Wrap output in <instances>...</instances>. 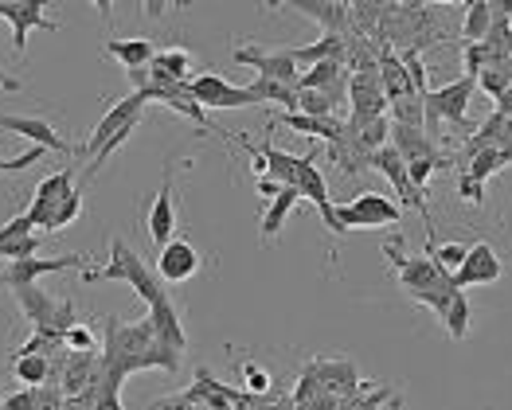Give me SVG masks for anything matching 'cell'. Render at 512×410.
Here are the masks:
<instances>
[{
  "label": "cell",
  "instance_id": "cell-29",
  "mask_svg": "<svg viewBox=\"0 0 512 410\" xmlns=\"http://www.w3.org/2000/svg\"><path fill=\"white\" fill-rule=\"evenodd\" d=\"M387 118H391V125L423 129V122H427V114H423V98H419V94H403V98L387 102Z\"/></svg>",
  "mask_w": 512,
  "mask_h": 410
},
{
  "label": "cell",
  "instance_id": "cell-22",
  "mask_svg": "<svg viewBox=\"0 0 512 410\" xmlns=\"http://www.w3.org/2000/svg\"><path fill=\"white\" fill-rule=\"evenodd\" d=\"M282 125L294 129L298 137L309 141H321V145H333L344 137V118H305V114H282Z\"/></svg>",
  "mask_w": 512,
  "mask_h": 410
},
{
  "label": "cell",
  "instance_id": "cell-40",
  "mask_svg": "<svg viewBox=\"0 0 512 410\" xmlns=\"http://www.w3.org/2000/svg\"><path fill=\"white\" fill-rule=\"evenodd\" d=\"M43 157H47L43 149H28V153H20V157H0V172H24V168L40 164Z\"/></svg>",
  "mask_w": 512,
  "mask_h": 410
},
{
  "label": "cell",
  "instance_id": "cell-18",
  "mask_svg": "<svg viewBox=\"0 0 512 410\" xmlns=\"http://www.w3.org/2000/svg\"><path fill=\"white\" fill-rule=\"evenodd\" d=\"M145 227H149V239L157 246H169L176 239V204H172V168H165V180H161V192L153 196V207L145 215Z\"/></svg>",
  "mask_w": 512,
  "mask_h": 410
},
{
  "label": "cell",
  "instance_id": "cell-30",
  "mask_svg": "<svg viewBox=\"0 0 512 410\" xmlns=\"http://www.w3.org/2000/svg\"><path fill=\"white\" fill-rule=\"evenodd\" d=\"M493 28V4L489 0H470L466 4V43H485Z\"/></svg>",
  "mask_w": 512,
  "mask_h": 410
},
{
  "label": "cell",
  "instance_id": "cell-14",
  "mask_svg": "<svg viewBox=\"0 0 512 410\" xmlns=\"http://www.w3.org/2000/svg\"><path fill=\"white\" fill-rule=\"evenodd\" d=\"M501 274H505V266H501L497 250H493L489 243H473L470 250H466L462 270L450 278V286L466 293L470 286H493V282H501Z\"/></svg>",
  "mask_w": 512,
  "mask_h": 410
},
{
  "label": "cell",
  "instance_id": "cell-42",
  "mask_svg": "<svg viewBox=\"0 0 512 410\" xmlns=\"http://www.w3.org/2000/svg\"><path fill=\"white\" fill-rule=\"evenodd\" d=\"M255 188H258V196H266V200H274V196L282 192V184H278V180H270V176L255 180Z\"/></svg>",
  "mask_w": 512,
  "mask_h": 410
},
{
  "label": "cell",
  "instance_id": "cell-6",
  "mask_svg": "<svg viewBox=\"0 0 512 410\" xmlns=\"http://www.w3.org/2000/svg\"><path fill=\"white\" fill-rule=\"evenodd\" d=\"M0 20L12 24V51L24 59L32 32H59L63 24L47 16V4L40 0H0Z\"/></svg>",
  "mask_w": 512,
  "mask_h": 410
},
{
  "label": "cell",
  "instance_id": "cell-27",
  "mask_svg": "<svg viewBox=\"0 0 512 410\" xmlns=\"http://www.w3.org/2000/svg\"><path fill=\"white\" fill-rule=\"evenodd\" d=\"M438 321L446 325V332H450L454 340H466V336H470V321H473L470 297H466V293L458 289V293H454V301H450V309H446V313H442Z\"/></svg>",
  "mask_w": 512,
  "mask_h": 410
},
{
  "label": "cell",
  "instance_id": "cell-24",
  "mask_svg": "<svg viewBox=\"0 0 512 410\" xmlns=\"http://www.w3.org/2000/svg\"><path fill=\"white\" fill-rule=\"evenodd\" d=\"M301 204L298 188H282L274 200H270V207H266V215H262V227H258V235L270 243V239H278L282 235V223L290 219V211Z\"/></svg>",
  "mask_w": 512,
  "mask_h": 410
},
{
  "label": "cell",
  "instance_id": "cell-26",
  "mask_svg": "<svg viewBox=\"0 0 512 410\" xmlns=\"http://www.w3.org/2000/svg\"><path fill=\"white\" fill-rule=\"evenodd\" d=\"M348 79V71H344V63L337 59H329V63H317V67H305L298 79V90H329V86H337V82Z\"/></svg>",
  "mask_w": 512,
  "mask_h": 410
},
{
  "label": "cell",
  "instance_id": "cell-28",
  "mask_svg": "<svg viewBox=\"0 0 512 410\" xmlns=\"http://www.w3.org/2000/svg\"><path fill=\"white\" fill-rule=\"evenodd\" d=\"M12 371L24 387H47L51 383V360L47 356H12Z\"/></svg>",
  "mask_w": 512,
  "mask_h": 410
},
{
  "label": "cell",
  "instance_id": "cell-36",
  "mask_svg": "<svg viewBox=\"0 0 512 410\" xmlns=\"http://www.w3.org/2000/svg\"><path fill=\"white\" fill-rule=\"evenodd\" d=\"M450 164L454 161H450V157H442V153H438V157H427V161H411L407 164V180H411L419 192H427L430 176H434V172H442V168H450Z\"/></svg>",
  "mask_w": 512,
  "mask_h": 410
},
{
  "label": "cell",
  "instance_id": "cell-32",
  "mask_svg": "<svg viewBox=\"0 0 512 410\" xmlns=\"http://www.w3.org/2000/svg\"><path fill=\"white\" fill-rule=\"evenodd\" d=\"M337 98H329L325 90H298V110L294 114H305V118H337Z\"/></svg>",
  "mask_w": 512,
  "mask_h": 410
},
{
  "label": "cell",
  "instance_id": "cell-21",
  "mask_svg": "<svg viewBox=\"0 0 512 410\" xmlns=\"http://www.w3.org/2000/svg\"><path fill=\"white\" fill-rule=\"evenodd\" d=\"M106 55L110 59H118L122 67L129 71H145L149 63H153V55H157V43L145 40V36H129V40H106Z\"/></svg>",
  "mask_w": 512,
  "mask_h": 410
},
{
  "label": "cell",
  "instance_id": "cell-20",
  "mask_svg": "<svg viewBox=\"0 0 512 410\" xmlns=\"http://www.w3.org/2000/svg\"><path fill=\"white\" fill-rule=\"evenodd\" d=\"M387 122H391V118H387ZM391 149L407 164L438 157V145L427 137V129H411V125H391Z\"/></svg>",
  "mask_w": 512,
  "mask_h": 410
},
{
  "label": "cell",
  "instance_id": "cell-11",
  "mask_svg": "<svg viewBox=\"0 0 512 410\" xmlns=\"http://www.w3.org/2000/svg\"><path fill=\"white\" fill-rule=\"evenodd\" d=\"M188 90H192V98L204 110H243V106H255V98H251L247 86H235V82H227L223 75H215V71L196 75V79L188 82Z\"/></svg>",
  "mask_w": 512,
  "mask_h": 410
},
{
  "label": "cell",
  "instance_id": "cell-5",
  "mask_svg": "<svg viewBox=\"0 0 512 410\" xmlns=\"http://www.w3.org/2000/svg\"><path fill=\"white\" fill-rule=\"evenodd\" d=\"M384 258L395 266V274H399V286L407 289V297H419V293H427V289L442 286V282H450L438 266H434V258H430L427 250L423 254H407L399 243H387L384 246Z\"/></svg>",
  "mask_w": 512,
  "mask_h": 410
},
{
  "label": "cell",
  "instance_id": "cell-3",
  "mask_svg": "<svg viewBox=\"0 0 512 410\" xmlns=\"http://www.w3.org/2000/svg\"><path fill=\"white\" fill-rule=\"evenodd\" d=\"M395 223H403V207L391 204L380 192H360L352 204L333 207V235L372 231V227H395Z\"/></svg>",
  "mask_w": 512,
  "mask_h": 410
},
{
  "label": "cell",
  "instance_id": "cell-2",
  "mask_svg": "<svg viewBox=\"0 0 512 410\" xmlns=\"http://www.w3.org/2000/svg\"><path fill=\"white\" fill-rule=\"evenodd\" d=\"M473 90H477V82L470 75H462V79L446 82V86H434L423 94V114H427V137L434 141L438 137V125L450 122L454 129H466V118H470V98Z\"/></svg>",
  "mask_w": 512,
  "mask_h": 410
},
{
  "label": "cell",
  "instance_id": "cell-35",
  "mask_svg": "<svg viewBox=\"0 0 512 410\" xmlns=\"http://www.w3.org/2000/svg\"><path fill=\"white\" fill-rule=\"evenodd\" d=\"M473 82H477V86L497 102V98L512 86V63H493V67H485Z\"/></svg>",
  "mask_w": 512,
  "mask_h": 410
},
{
  "label": "cell",
  "instance_id": "cell-16",
  "mask_svg": "<svg viewBox=\"0 0 512 410\" xmlns=\"http://www.w3.org/2000/svg\"><path fill=\"white\" fill-rule=\"evenodd\" d=\"M43 235H36L32 219L20 211L16 219H8L0 227V262H24V258H36Z\"/></svg>",
  "mask_w": 512,
  "mask_h": 410
},
{
  "label": "cell",
  "instance_id": "cell-37",
  "mask_svg": "<svg viewBox=\"0 0 512 410\" xmlns=\"http://www.w3.org/2000/svg\"><path fill=\"white\" fill-rule=\"evenodd\" d=\"M63 344H67V352H98V344H94V328L83 325V321H79V325L67 328Z\"/></svg>",
  "mask_w": 512,
  "mask_h": 410
},
{
  "label": "cell",
  "instance_id": "cell-1",
  "mask_svg": "<svg viewBox=\"0 0 512 410\" xmlns=\"http://www.w3.org/2000/svg\"><path fill=\"white\" fill-rule=\"evenodd\" d=\"M83 282H126L145 305H149V317H145V325L153 328V336L161 340V344H169L176 348L180 356L188 352V332L180 325V313H176V305H172L169 289L161 286V278H157V270L133 250L126 246L118 235L110 239V262L106 266H90L83 270Z\"/></svg>",
  "mask_w": 512,
  "mask_h": 410
},
{
  "label": "cell",
  "instance_id": "cell-15",
  "mask_svg": "<svg viewBox=\"0 0 512 410\" xmlns=\"http://www.w3.org/2000/svg\"><path fill=\"white\" fill-rule=\"evenodd\" d=\"M298 196L301 200H309V204L321 211V223L333 231V200H329V180H325V172L317 168V149H309V153H301L298 157Z\"/></svg>",
  "mask_w": 512,
  "mask_h": 410
},
{
  "label": "cell",
  "instance_id": "cell-38",
  "mask_svg": "<svg viewBox=\"0 0 512 410\" xmlns=\"http://www.w3.org/2000/svg\"><path fill=\"white\" fill-rule=\"evenodd\" d=\"M243 387L251 391V395H266L270 391V371L262 368V364H243Z\"/></svg>",
  "mask_w": 512,
  "mask_h": 410
},
{
  "label": "cell",
  "instance_id": "cell-41",
  "mask_svg": "<svg viewBox=\"0 0 512 410\" xmlns=\"http://www.w3.org/2000/svg\"><path fill=\"white\" fill-rule=\"evenodd\" d=\"M458 196H462L466 204L481 207L485 204V184H477V180H470V176H458Z\"/></svg>",
  "mask_w": 512,
  "mask_h": 410
},
{
  "label": "cell",
  "instance_id": "cell-31",
  "mask_svg": "<svg viewBox=\"0 0 512 410\" xmlns=\"http://www.w3.org/2000/svg\"><path fill=\"white\" fill-rule=\"evenodd\" d=\"M505 153L501 149H481V153H473L470 161L462 164V176H470V180H477V184H485L493 172H501L505 168Z\"/></svg>",
  "mask_w": 512,
  "mask_h": 410
},
{
  "label": "cell",
  "instance_id": "cell-13",
  "mask_svg": "<svg viewBox=\"0 0 512 410\" xmlns=\"http://www.w3.org/2000/svg\"><path fill=\"white\" fill-rule=\"evenodd\" d=\"M200 266H204V258H200V250L188 243V239H172L157 254V278H161V286H184V282H192L200 274Z\"/></svg>",
  "mask_w": 512,
  "mask_h": 410
},
{
  "label": "cell",
  "instance_id": "cell-17",
  "mask_svg": "<svg viewBox=\"0 0 512 410\" xmlns=\"http://www.w3.org/2000/svg\"><path fill=\"white\" fill-rule=\"evenodd\" d=\"M266 8H294L313 24H321L325 36H348V0H286V4H266Z\"/></svg>",
  "mask_w": 512,
  "mask_h": 410
},
{
  "label": "cell",
  "instance_id": "cell-39",
  "mask_svg": "<svg viewBox=\"0 0 512 410\" xmlns=\"http://www.w3.org/2000/svg\"><path fill=\"white\" fill-rule=\"evenodd\" d=\"M40 407V387H24V391H16V395H8L0 410H36Z\"/></svg>",
  "mask_w": 512,
  "mask_h": 410
},
{
  "label": "cell",
  "instance_id": "cell-43",
  "mask_svg": "<svg viewBox=\"0 0 512 410\" xmlns=\"http://www.w3.org/2000/svg\"><path fill=\"white\" fill-rule=\"evenodd\" d=\"M165 8H176V4H161V0H145V4H141V12H145V16H153V20H157V16H165Z\"/></svg>",
  "mask_w": 512,
  "mask_h": 410
},
{
  "label": "cell",
  "instance_id": "cell-10",
  "mask_svg": "<svg viewBox=\"0 0 512 410\" xmlns=\"http://www.w3.org/2000/svg\"><path fill=\"white\" fill-rule=\"evenodd\" d=\"M75 180H79L75 164H63V168H55V172H47V176H43L40 188L32 192V204H28V211H24V215L32 219V227H47L51 211L75 192Z\"/></svg>",
  "mask_w": 512,
  "mask_h": 410
},
{
  "label": "cell",
  "instance_id": "cell-7",
  "mask_svg": "<svg viewBox=\"0 0 512 410\" xmlns=\"http://www.w3.org/2000/svg\"><path fill=\"white\" fill-rule=\"evenodd\" d=\"M145 106H149V98L141 94V90H133L129 98H118V102H110V110L94 122V129H90V137H86L83 145L75 149V157H94L118 129H126V125L141 122V114H145Z\"/></svg>",
  "mask_w": 512,
  "mask_h": 410
},
{
  "label": "cell",
  "instance_id": "cell-44",
  "mask_svg": "<svg viewBox=\"0 0 512 410\" xmlns=\"http://www.w3.org/2000/svg\"><path fill=\"white\" fill-rule=\"evenodd\" d=\"M20 86H24V82H20V79H12V75H8L4 67H0V90H4V94H16Z\"/></svg>",
  "mask_w": 512,
  "mask_h": 410
},
{
  "label": "cell",
  "instance_id": "cell-25",
  "mask_svg": "<svg viewBox=\"0 0 512 410\" xmlns=\"http://www.w3.org/2000/svg\"><path fill=\"white\" fill-rule=\"evenodd\" d=\"M258 149H262V157H266V176H270V180H278L282 188H294V184H298V157H294V153L278 149L270 137H266Z\"/></svg>",
  "mask_w": 512,
  "mask_h": 410
},
{
  "label": "cell",
  "instance_id": "cell-23",
  "mask_svg": "<svg viewBox=\"0 0 512 410\" xmlns=\"http://www.w3.org/2000/svg\"><path fill=\"white\" fill-rule=\"evenodd\" d=\"M290 51H294V63H298L301 71L317 67V63H329V59L344 63V36H321V40L301 43V47H290Z\"/></svg>",
  "mask_w": 512,
  "mask_h": 410
},
{
  "label": "cell",
  "instance_id": "cell-9",
  "mask_svg": "<svg viewBox=\"0 0 512 410\" xmlns=\"http://www.w3.org/2000/svg\"><path fill=\"white\" fill-rule=\"evenodd\" d=\"M231 59L239 67H251L258 71V79L282 82V86H298L301 67L294 63V51L290 47H278V51H262V47H235Z\"/></svg>",
  "mask_w": 512,
  "mask_h": 410
},
{
  "label": "cell",
  "instance_id": "cell-8",
  "mask_svg": "<svg viewBox=\"0 0 512 410\" xmlns=\"http://www.w3.org/2000/svg\"><path fill=\"white\" fill-rule=\"evenodd\" d=\"M348 102H352V110H348V129L356 133V129H364V125L380 122L387 118V98H384V86H380V75L376 71H368V75H348Z\"/></svg>",
  "mask_w": 512,
  "mask_h": 410
},
{
  "label": "cell",
  "instance_id": "cell-45",
  "mask_svg": "<svg viewBox=\"0 0 512 410\" xmlns=\"http://www.w3.org/2000/svg\"><path fill=\"white\" fill-rule=\"evenodd\" d=\"M497 114H501V118H512V86L497 98Z\"/></svg>",
  "mask_w": 512,
  "mask_h": 410
},
{
  "label": "cell",
  "instance_id": "cell-19",
  "mask_svg": "<svg viewBox=\"0 0 512 410\" xmlns=\"http://www.w3.org/2000/svg\"><path fill=\"white\" fill-rule=\"evenodd\" d=\"M12 293H16V305H20L24 321L32 325V332H47V328H51V317H55L59 297H51V293L40 286H24V289H12ZM47 336H51V332H47Z\"/></svg>",
  "mask_w": 512,
  "mask_h": 410
},
{
  "label": "cell",
  "instance_id": "cell-34",
  "mask_svg": "<svg viewBox=\"0 0 512 410\" xmlns=\"http://www.w3.org/2000/svg\"><path fill=\"white\" fill-rule=\"evenodd\" d=\"M466 243H438V246H427V254L434 258V266L446 274V278H454L458 270H462V262H466Z\"/></svg>",
  "mask_w": 512,
  "mask_h": 410
},
{
  "label": "cell",
  "instance_id": "cell-33",
  "mask_svg": "<svg viewBox=\"0 0 512 410\" xmlns=\"http://www.w3.org/2000/svg\"><path fill=\"white\" fill-rule=\"evenodd\" d=\"M83 196H86V192H79V188H75V192H71V196H67L63 204L55 207V211H51V219H47V227H43V235L67 231V227H71V223H75V219L83 215Z\"/></svg>",
  "mask_w": 512,
  "mask_h": 410
},
{
  "label": "cell",
  "instance_id": "cell-4",
  "mask_svg": "<svg viewBox=\"0 0 512 410\" xmlns=\"http://www.w3.org/2000/svg\"><path fill=\"white\" fill-rule=\"evenodd\" d=\"M90 254H55V258H24V262H8L0 270V289H24L40 286L43 278L63 274V270H90Z\"/></svg>",
  "mask_w": 512,
  "mask_h": 410
},
{
  "label": "cell",
  "instance_id": "cell-12",
  "mask_svg": "<svg viewBox=\"0 0 512 410\" xmlns=\"http://www.w3.org/2000/svg\"><path fill=\"white\" fill-rule=\"evenodd\" d=\"M0 129H4V133H16V137H28V141H32V149L59 153V157H75V145H71L63 133H55V125L47 122V118L8 114V118H0Z\"/></svg>",
  "mask_w": 512,
  "mask_h": 410
}]
</instances>
